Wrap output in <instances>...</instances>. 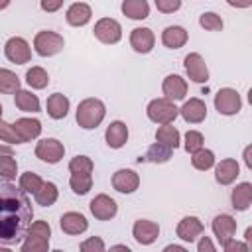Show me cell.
Wrapping results in <instances>:
<instances>
[{
    "label": "cell",
    "instance_id": "6da1fadb",
    "mask_svg": "<svg viewBox=\"0 0 252 252\" xmlns=\"http://www.w3.org/2000/svg\"><path fill=\"white\" fill-rule=\"evenodd\" d=\"M28 193L22 187H12L8 181L2 187V197H0V240L4 244H10L20 238L22 230L32 224L33 209L26 197Z\"/></svg>",
    "mask_w": 252,
    "mask_h": 252
},
{
    "label": "cell",
    "instance_id": "7a4b0ae2",
    "mask_svg": "<svg viewBox=\"0 0 252 252\" xmlns=\"http://www.w3.org/2000/svg\"><path fill=\"white\" fill-rule=\"evenodd\" d=\"M106 116V106L100 98H85L79 102L77 106V112H75V118H77V124L83 128V130H94L96 126H100V122L104 120Z\"/></svg>",
    "mask_w": 252,
    "mask_h": 252
},
{
    "label": "cell",
    "instance_id": "3957f363",
    "mask_svg": "<svg viewBox=\"0 0 252 252\" xmlns=\"http://www.w3.org/2000/svg\"><path fill=\"white\" fill-rule=\"evenodd\" d=\"M146 114L156 124H171L179 116V108L175 106V100H171L167 96H159V98H154L148 102Z\"/></svg>",
    "mask_w": 252,
    "mask_h": 252
},
{
    "label": "cell",
    "instance_id": "277c9868",
    "mask_svg": "<svg viewBox=\"0 0 252 252\" xmlns=\"http://www.w3.org/2000/svg\"><path fill=\"white\" fill-rule=\"evenodd\" d=\"M63 47H65V39H63V35H59L57 32L41 30V32H37L35 37H33V49H35V53L41 55V57H51V55L59 53Z\"/></svg>",
    "mask_w": 252,
    "mask_h": 252
},
{
    "label": "cell",
    "instance_id": "5b68a950",
    "mask_svg": "<svg viewBox=\"0 0 252 252\" xmlns=\"http://www.w3.org/2000/svg\"><path fill=\"white\" fill-rule=\"evenodd\" d=\"M215 108H217L219 114H224V116L238 114L240 108H242V98H240L238 91L236 89H230V87L220 89L215 94Z\"/></svg>",
    "mask_w": 252,
    "mask_h": 252
},
{
    "label": "cell",
    "instance_id": "8992f818",
    "mask_svg": "<svg viewBox=\"0 0 252 252\" xmlns=\"http://www.w3.org/2000/svg\"><path fill=\"white\" fill-rule=\"evenodd\" d=\"M94 37L104 45H114L122 39V26L114 18H100L93 30Z\"/></svg>",
    "mask_w": 252,
    "mask_h": 252
},
{
    "label": "cell",
    "instance_id": "52a82bcc",
    "mask_svg": "<svg viewBox=\"0 0 252 252\" xmlns=\"http://www.w3.org/2000/svg\"><path fill=\"white\" fill-rule=\"evenodd\" d=\"M4 57H6L10 63H16V65L30 63V59H32L30 43H28L24 37H20V35L10 37V39L4 43Z\"/></svg>",
    "mask_w": 252,
    "mask_h": 252
},
{
    "label": "cell",
    "instance_id": "ba28073f",
    "mask_svg": "<svg viewBox=\"0 0 252 252\" xmlns=\"http://www.w3.org/2000/svg\"><path fill=\"white\" fill-rule=\"evenodd\" d=\"M65 156V146L57 138H43L35 144V158L45 163H59Z\"/></svg>",
    "mask_w": 252,
    "mask_h": 252
},
{
    "label": "cell",
    "instance_id": "9c48e42d",
    "mask_svg": "<svg viewBox=\"0 0 252 252\" xmlns=\"http://www.w3.org/2000/svg\"><path fill=\"white\" fill-rule=\"evenodd\" d=\"M183 67H185V75L189 81L193 83H207L209 81V67L203 59L201 53H187L183 59Z\"/></svg>",
    "mask_w": 252,
    "mask_h": 252
},
{
    "label": "cell",
    "instance_id": "30bf717a",
    "mask_svg": "<svg viewBox=\"0 0 252 252\" xmlns=\"http://www.w3.org/2000/svg\"><path fill=\"white\" fill-rule=\"evenodd\" d=\"M89 209H91V213H93V217H94L96 220H110V219H114L116 213H118L116 201H114L112 197H108L106 193L96 195V197L91 201Z\"/></svg>",
    "mask_w": 252,
    "mask_h": 252
},
{
    "label": "cell",
    "instance_id": "8fae6325",
    "mask_svg": "<svg viewBox=\"0 0 252 252\" xmlns=\"http://www.w3.org/2000/svg\"><path fill=\"white\" fill-rule=\"evenodd\" d=\"M132 236H134V240L138 244L150 246L159 236V224L150 220V219H138L134 222V226H132Z\"/></svg>",
    "mask_w": 252,
    "mask_h": 252
},
{
    "label": "cell",
    "instance_id": "7c38bea8",
    "mask_svg": "<svg viewBox=\"0 0 252 252\" xmlns=\"http://www.w3.org/2000/svg\"><path fill=\"white\" fill-rule=\"evenodd\" d=\"M59 226L65 234H71V236H79L83 234L87 228H89V220L83 213H77V211H69V213H63L61 219H59Z\"/></svg>",
    "mask_w": 252,
    "mask_h": 252
},
{
    "label": "cell",
    "instance_id": "4fadbf2b",
    "mask_svg": "<svg viewBox=\"0 0 252 252\" xmlns=\"http://www.w3.org/2000/svg\"><path fill=\"white\" fill-rule=\"evenodd\" d=\"M211 228H213V234L217 236V240H219L220 246H222L224 242H228L230 238H234V234H236V220H234L230 215L222 213V215H217V217L213 219Z\"/></svg>",
    "mask_w": 252,
    "mask_h": 252
},
{
    "label": "cell",
    "instance_id": "5bb4252c",
    "mask_svg": "<svg viewBox=\"0 0 252 252\" xmlns=\"http://www.w3.org/2000/svg\"><path fill=\"white\" fill-rule=\"evenodd\" d=\"M205 226L203 222L197 219V217H183L179 222H177V228H175V234L177 238H181L183 242H195L201 234H203Z\"/></svg>",
    "mask_w": 252,
    "mask_h": 252
},
{
    "label": "cell",
    "instance_id": "9a60e30c",
    "mask_svg": "<svg viewBox=\"0 0 252 252\" xmlns=\"http://www.w3.org/2000/svg\"><path fill=\"white\" fill-rule=\"evenodd\" d=\"M179 114H181V118L185 122L199 124V122H203L207 118V104H205V100L193 96V98H189V100L183 102V106L179 108Z\"/></svg>",
    "mask_w": 252,
    "mask_h": 252
},
{
    "label": "cell",
    "instance_id": "2e32d148",
    "mask_svg": "<svg viewBox=\"0 0 252 252\" xmlns=\"http://www.w3.org/2000/svg\"><path fill=\"white\" fill-rule=\"evenodd\" d=\"M112 187L118 193H134L140 187V175L134 169H118L112 175Z\"/></svg>",
    "mask_w": 252,
    "mask_h": 252
},
{
    "label": "cell",
    "instance_id": "e0dca14e",
    "mask_svg": "<svg viewBox=\"0 0 252 252\" xmlns=\"http://www.w3.org/2000/svg\"><path fill=\"white\" fill-rule=\"evenodd\" d=\"M156 35L150 28H134L130 32V45L136 53H150L154 49Z\"/></svg>",
    "mask_w": 252,
    "mask_h": 252
},
{
    "label": "cell",
    "instance_id": "ac0fdd59",
    "mask_svg": "<svg viewBox=\"0 0 252 252\" xmlns=\"http://www.w3.org/2000/svg\"><path fill=\"white\" fill-rule=\"evenodd\" d=\"M238 175H240V165H238V161L232 159V158L220 159V161L215 165V179H217V183H220V185H230V183H234Z\"/></svg>",
    "mask_w": 252,
    "mask_h": 252
},
{
    "label": "cell",
    "instance_id": "d6986e66",
    "mask_svg": "<svg viewBox=\"0 0 252 252\" xmlns=\"http://www.w3.org/2000/svg\"><path fill=\"white\" fill-rule=\"evenodd\" d=\"M161 91H163V96L171 98V100H183L185 94H187V81L181 77V75H167L161 83Z\"/></svg>",
    "mask_w": 252,
    "mask_h": 252
},
{
    "label": "cell",
    "instance_id": "ffe728a7",
    "mask_svg": "<svg viewBox=\"0 0 252 252\" xmlns=\"http://www.w3.org/2000/svg\"><path fill=\"white\" fill-rule=\"evenodd\" d=\"M93 18V10L89 4L85 2H75L67 8L65 12V20L69 26H75V28H81V26H87Z\"/></svg>",
    "mask_w": 252,
    "mask_h": 252
},
{
    "label": "cell",
    "instance_id": "44dd1931",
    "mask_svg": "<svg viewBox=\"0 0 252 252\" xmlns=\"http://www.w3.org/2000/svg\"><path fill=\"white\" fill-rule=\"evenodd\" d=\"M104 140H106V146L112 148V150L122 148L128 142V126L122 120L110 122L108 128H106V132H104Z\"/></svg>",
    "mask_w": 252,
    "mask_h": 252
},
{
    "label": "cell",
    "instance_id": "7402d4cb",
    "mask_svg": "<svg viewBox=\"0 0 252 252\" xmlns=\"http://www.w3.org/2000/svg\"><path fill=\"white\" fill-rule=\"evenodd\" d=\"M69 106H71L69 98H67L65 94H61V93H53V94H49L47 100H45V110H47V114H49L53 120L65 118L67 112H69Z\"/></svg>",
    "mask_w": 252,
    "mask_h": 252
},
{
    "label": "cell",
    "instance_id": "603a6c76",
    "mask_svg": "<svg viewBox=\"0 0 252 252\" xmlns=\"http://www.w3.org/2000/svg\"><path fill=\"white\" fill-rule=\"evenodd\" d=\"M189 39V33L185 28L181 26H167L163 32H161V43L169 49H179L187 43Z\"/></svg>",
    "mask_w": 252,
    "mask_h": 252
},
{
    "label": "cell",
    "instance_id": "cb8c5ba5",
    "mask_svg": "<svg viewBox=\"0 0 252 252\" xmlns=\"http://www.w3.org/2000/svg\"><path fill=\"white\" fill-rule=\"evenodd\" d=\"M14 128L18 130V134H20V138H22L24 144L35 140V138L41 134V122H39L37 118H28V116L18 118V120L14 122Z\"/></svg>",
    "mask_w": 252,
    "mask_h": 252
},
{
    "label": "cell",
    "instance_id": "d4e9b609",
    "mask_svg": "<svg viewBox=\"0 0 252 252\" xmlns=\"http://www.w3.org/2000/svg\"><path fill=\"white\" fill-rule=\"evenodd\" d=\"M230 203L236 211H246L252 205V183L242 181L230 193Z\"/></svg>",
    "mask_w": 252,
    "mask_h": 252
},
{
    "label": "cell",
    "instance_id": "484cf974",
    "mask_svg": "<svg viewBox=\"0 0 252 252\" xmlns=\"http://www.w3.org/2000/svg\"><path fill=\"white\" fill-rule=\"evenodd\" d=\"M14 104L22 112H32L33 114V112H39L41 110V104H39L37 94H33L32 91H26V89H20L14 94Z\"/></svg>",
    "mask_w": 252,
    "mask_h": 252
},
{
    "label": "cell",
    "instance_id": "4316f807",
    "mask_svg": "<svg viewBox=\"0 0 252 252\" xmlns=\"http://www.w3.org/2000/svg\"><path fill=\"white\" fill-rule=\"evenodd\" d=\"M120 10L130 20H146L150 16V4L146 0H122Z\"/></svg>",
    "mask_w": 252,
    "mask_h": 252
},
{
    "label": "cell",
    "instance_id": "83f0119b",
    "mask_svg": "<svg viewBox=\"0 0 252 252\" xmlns=\"http://www.w3.org/2000/svg\"><path fill=\"white\" fill-rule=\"evenodd\" d=\"M156 140L175 150L179 146V142H181V134H179V130L173 124H161L156 130Z\"/></svg>",
    "mask_w": 252,
    "mask_h": 252
},
{
    "label": "cell",
    "instance_id": "f1b7e54d",
    "mask_svg": "<svg viewBox=\"0 0 252 252\" xmlns=\"http://www.w3.org/2000/svg\"><path fill=\"white\" fill-rule=\"evenodd\" d=\"M171 154H173V148H169V146H165V144H161V142L156 140V144H152L148 148L144 159L146 161H152V163H165V161H169Z\"/></svg>",
    "mask_w": 252,
    "mask_h": 252
},
{
    "label": "cell",
    "instance_id": "f546056e",
    "mask_svg": "<svg viewBox=\"0 0 252 252\" xmlns=\"http://www.w3.org/2000/svg\"><path fill=\"white\" fill-rule=\"evenodd\" d=\"M59 197V189L53 181H43V185L39 187V191L33 195L35 203L41 205V207H51Z\"/></svg>",
    "mask_w": 252,
    "mask_h": 252
},
{
    "label": "cell",
    "instance_id": "4dcf8cb0",
    "mask_svg": "<svg viewBox=\"0 0 252 252\" xmlns=\"http://www.w3.org/2000/svg\"><path fill=\"white\" fill-rule=\"evenodd\" d=\"M26 83H28L32 89L41 91V89H45V87L49 85V75H47V71H45L43 67L33 65L32 69L26 71Z\"/></svg>",
    "mask_w": 252,
    "mask_h": 252
},
{
    "label": "cell",
    "instance_id": "1f68e13d",
    "mask_svg": "<svg viewBox=\"0 0 252 252\" xmlns=\"http://www.w3.org/2000/svg\"><path fill=\"white\" fill-rule=\"evenodd\" d=\"M69 185L75 195H87L93 187V173H71Z\"/></svg>",
    "mask_w": 252,
    "mask_h": 252
},
{
    "label": "cell",
    "instance_id": "d6a6232c",
    "mask_svg": "<svg viewBox=\"0 0 252 252\" xmlns=\"http://www.w3.org/2000/svg\"><path fill=\"white\" fill-rule=\"evenodd\" d=\"M20 91V79L10 69H0V93L4 94H16Z\"/></svg>",
    "mask_w": 252,
    "mask_h": 252
},
{
    "label": "cell",
    "instance_id": "836d02e7",
    "mask_svg": "<svg viewBox=\"0 0 252 252\" xmlns=\"http://www.w3.org/2000/svg\"><path fill=\"white\" fill-rule=\"evenodd\" d=\"M20 250L22 252H47L49 250V238H43L37 234H26Z\"/></svg>",
    "mask_w": 252,
    "mask_h": 252
},
{
    "label": "cell",
    "instance_id": "e575fe53",
    "mask_svg": "<svg viewBox=\"0 0 252 252\" xmlns=\"http://www.w3.org/2000/svg\"><path fill=\"white\" fill-rule=\"evenodd\" d=\"M191 163H193L195 169L207 171V169H211L215 165V154L211 150H207V148H201L199 152L191 154Z\"/></svg>",
    "mask_w": 252,
    "mask_h": 252
},
{
    "label": "cell",
    "instance_id": "d590c367",
    "mask_svg": "<svg viewBox=\"0 0 252 252\" xmlns=\"http://www.w3.org/2000/svg\"><path fill=\"white\" fill-rule=\"evenodd\" d=\"M18 185H20L28 195H35V193L39 191V187L43 185V179H41L37 173H33V171H26V173L20 175Z\"/></svg>",
    "mask_w": 252,
    "mask_h": 252
},
{
    "label": "cell",
    "instance_id": "8d00e7d4",
    "mask_svg": "<svg viewBox=\"0 0 252 252\" xmlns=\"http://www.w3.org/2000/svg\"><path fill=\"white\" fill-rule=\"evenodd\" d=\"M199 26L207 32H220L224 22L217 12H203L201 18H199Z\"/></svg>",
    "mask_w": 252,
    "mask_h": 252
},
{
    "label": "cell",
    "instance_id": "74e56055",
    "mask_svg": "<svg viewBox=\"0 0 252 252\" xmlns=\"http://www.w3.org/2000/svg\"><path fill=\"white\" fill-rule=\"evenodd\" d=\"M0 169H2V179L12 181V179H16V173H18V161L10 154H2L0 156Z\"/></svg>",
    "mask_w": 252,
    "mask_h": 252
},
{
    "label": "cell",
    "instance_id": "f35d334b",
    "mask_svg": "<svg viewBox=\"0 0 252 252\" xmlns=\"http://www.w3.org/2000/svg\"><path fill=\"white\" fill-rule=\"evenodd\" d=\"M94 163L89 156H75L69 161V171L71 173H93Z\"/></svg>",
    "mask_w": 252,
    "mask_h": 252
},
{
    "label": "cell",
    "instance_id": "ab89813d",
    "mask_svg": "<svg viewBox=\"0 0 252 252\" xmlns=\"http://www.w3.org/2000/svg\"><path fill=\"white\" fill-rule=\"evenodd\" d=\"M203 144H205V138H203V134H201L199 130H187V134H185V144H183L187 154L199 152L201 148H205Z\"/></svg>",
    "mask_w": 252,
    "mask_h": 252
},
{
    "label": "cell",
    "instance_id": "60d3db41",
    "mask_svg": "<svg viewBox=\"0 0 252 252\" xmlns=\"http://www.w3.org/2000/svg\"><path fill=\"white\" fill-rule=\"evenodd\" d=\"M0 140L4 144H24L20 134H18V130L14 128V124H10L6 120L0 122Z\"/></svg>",
    "mask_w": 252,
    "mask_h": 252
},
{
    "label": "cell",
    "instance_id": "b9f144b4",
    "mask_svg": "<svg viewBox=\"0 0 252 252\" xmlns=\"http://www.w3.org/2000/svg\"><path fill=\"white\" fill-rule=\"evenodd\" d=\"M26 234H37V236L49 238V236H51V226H49L47 220H33V222L26 228Z\"/></svg>",
    "mask_w": 252,
    "mask_h": 252
},
{
    "label": "cell",
    "instance_id": "7bdbcfd3",
    "mask_svg": "<svg viewBox=\"0 0 252 252\" xmlns=\"http://www.w3.org/2000/svg\"><path fill=\"white\" fill-rule=\"evenodd\" d=\"M79 248H81L83 252H102V250L106 248V244L102 242L100 236H91V238L83 240V242L79 244Z\"/></svg>",
    "mask_w": 252,
    "mask_h": 252
},
{
    "label": "cell",
    "instance_id": "ee69618b",
    "mask_svg": "<svg viewBox=\"0 0 252 252\" xmlns=\"http://www.w3.org/2000/svg\"><path fill=\"white\" fill-rule=\"evenodd\" d=\"M156 8L161 14H173L181 8V0H156Z\"/></svg>",
    "mask_w": 252,
    "mask_h": 252
},
{
    "label": "cell",
    "instance_id": "f6af8a7d",
    "mask_svg": "<svg viewBox=\"0 0 252 252\" xmlns=\"http://www.w3.org/2000/svg\"><path fill=\"white\" fill-rule=\"evenodd\" d=\"M63 2L65 0H41L39 2V8L43 10V12H57V10H61V6H63Z\"/></svg>",
    "mask_w": 252,
    "mask_h": 252
},
{
    "label": "cell",
    "instance_id": "bcb514c9",
    "mask_svg": "<svg viewBox=\"0 0 252 252\" xmlns=\"http://www.w3.org/2000/svg\"><path fill=\"white\" fill-rule=\"evenodd\" d=\"M197 250H199V252H215V250H217V246L213 244V240H211L209 236H199Z\"/></svg>",
    "mask_w": 252,
    "mask_h": 252
},
{
    "label": "cell",
    "instance_id": "7dc6e473",
    "mask_svg": "<svg viewBox=\"0 0 252 252\" xmlns=\"http://www.w3.org/2000/svg\"><path fill=\"white\" fill-rule=\"evenodd\" d=\"M222 248H224L226 252H236V250H248V244H246V242H240V240H236V238H230L228 242L222 244Z\"/></svg>",
    "mask_w": 252,
    "mask_h": 252
},
{
    "label": "cell",
    "instance_id": "c3c4849f",
    "mask_svg": "<svg viewBox=\"0 0 252 252\" xmlns=\"http://www.w3.org/2000/svg\"><path fill=\"white\" fill-rule=\"evenodd\" d=\"M242 158H244V163H246V167L252 171V144L244 148V152H242Z\"/></svg>",
    "mask_w": 252,
    "mask_h": 252
},
{
    "label": "cell",
    "instance_id": "681fc988",
    "mask_svg": "<svg viewBox=\"0 0 252 252\" xmlns=\"http://www.w3.org/2000/svg\"><path fill=\"white\" fill-rule=\"evenodd\" d=\"M226 2L232 8H248V6H252V0H226Z\"/></svg>",
    "mask_w": 252,
    "mask_h": 252
},
{
    "label": "cell",
    "instance_id": "f907efd6",
    "mask_svg": "<svg viewBox=\"0 0 252 252\" xmlns=\"http://www.w3.org/2000/svg\"><path fill=\"white\" fill-rule=\"evenodd\" d=\"M244 242L248 244V250H252V226H248L244 230Z\"/></svg>",
    "mask_w": 252,
    "mask_h": 252
},
{
    "label": "cell",
    "instance_id": "816d5d0a",
    "mask_svg": "<svg viewBox=\"0 0 252 252\" xmlns=\"http://www.w3.org/2000/svg\"><path fill=\"white\" fill-rule=\"evenodd\" d=\"M163 250H165V252H171V250H177V252H185V246H179V244H167Z\"/></svg>",
    "mask_w": 252,
    "mask_h": 252
},
{
    "label": "cell",
    "instance_id": "f5cc1de1",
    "mask_svg": "<svg viewBox=\"0 0 252 252\" xmlns=\"http://www.w3.org/2000/svg\"><path fill=\"white\" fill-rule=\"evenodd\" d=\"M112 250H126V252H130V248L126 244H116V246H112Z\"/></svg>",
    "mask_w": 252,
    "mask_h": 252
},
{
    "label": "cell",
    "instance_id": "db71d44e",
    "mask_svg": "<svg viewBox=\"0 0 252 252\" xmlns=\"http://www.w3.org/2000/svg\"><path fill=\"white\" fill-rule=\"evenodd\" d=\"M8 4H10V0H2V2H0V10H6Z\"/></svg>",
    "mask_w": 252,
    "mask_h": 252
},
{
    "label": "cell",
    "instance_id": "11a10c76",
    "mask_svg": "<svg viewBox=\"0 0 252 252\" xmlns=\"http://www.w3.org/2000/svg\"><path fill=\"white\" fill-rule=\"evenodd\" d=\"M248 102L252 104V87H250V91H248Z\"/></svg>",
    "mask_w": 252,
    "mask_h": 252
}]
</instances>
